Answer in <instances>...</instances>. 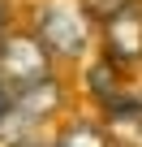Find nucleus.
<instances>
[{
	"label": "nucleus",
	"mask_w": 142,
	"mask_h": 147,
	"mask_svg": "<svg viewBox=\"0 0 142 147\" xmlns=\"http://www.w3.org/2000/svg\"><path fill=\"white\" fill-rule=\"evenodd\" d=\"M35 39L52 52V61H73L91 43V9L82 0H43L35 13Z\"/></svg>",
	"instance_id": "obj_1"
},
{
	"label": "nucleus",
	"mask_w": 142,
	"mask_h": 147,
	"mask_svg": "<svg viewBox=\"0 0 142 147\" xmlns=\"http://www.w3.org/2000/svg\"><path fill=\"white\" fill-rule=\"evenodd\" d=\"M5 30H9V13H5V0H0V39H5Z\"/></svg>",
	"instance_id": "obj_10"
},
{
	"label": "nucleus",
	"mask_w": 142,
	"mask_h": 147,
	"mask_svg": "<svg viewBox=\"0 0 142 147\" xmlns=\"http://www.w3.org/2000/svg\"><path fill=\"white\" fill-rule=\"evenodd\" d=\"M52 147H112V138H108L103 125H95V121H69V125L52 138Z\"/></svg>",
	"instance_id": "obj_7"
},
{
	"label": "nucleus",
	"mask_w": 142,
	"mask_h": 147,
	"mask_svg": "<svg viewBox=\"0 0 142 147\" xmlns=\"http://www.w3.org/2000/svg\"><path fill=\"white\" fill-rule=\"evenodd\" d=\"M103 134L116 147H142V100L121 91L112 104H103Z\"/></svg>",
	"instance_id": "obj_4"
},
{
	"label": "nucleus",
	"mask_w": 142,
	"mask_h": 147,
	"mask_svg": "<svg viewBox=\"0 0 142 147\" xmlns=\"http://www.w3.org/2000/svg\"><path fill=\"white\" fill-rule=\"evenodd\" d=\"M103 56L116 65L142 61V0H121L103 13Z\"/></svg>",
	"instance_id": "obj_3"
},
{
	"label": "nucleus",
	"mask_w": 142,
	"mask_h": 147,
	"mask_svg": "<svg viewBox=\"0 0 142 147\" xmlns=\"http://www.w3.org/2000/svg\"><path fill=\"white\" fill-rule=\"evenodd\" d=\"M86 91L95 95V104L103 108V104H112L116 95H121V65L116 61H108V56H99L91 69H86Z\"/></svg>",
	"instance_id": "obj_6"
},
{
	"label": "nucleus",
	"mask_w": 142,
	"mask_h": 147,
	"mask_svg": "<svg viewBox=\"0 0 142 147\" xmlns=\"http://www.w3.org/2000/svg\"><path fill=\"white\" fill-rule=\"evenodd\" d=\"M65 104V91H60V82L56 78H47V82H39V87H26V91H17L13 95V108L22 113V117H30L35 125H43L47 117H56V108Z\"/></svg>",
	"instance_id": "obj_5"
},
{
	"label": "nucleus",
	"mask_w": 142,
	"mask_h": 147,
	"mask_svg": "<svg viewBox=\"0 0 142 147\" xmlns=\"http://www.w3.org/2000/svg\"><path fill=\"white\" fill-rule=\"evenodd\" d=\"M0 78L9 82L13 95L52 78V52L35 39V30H5V39H0Z\"/></svg>",
	"instance_id": "obj_2"
},
{
	"label": "nucleus",
	"mask_w": 142,
	"mask_h": 147,
	"mask_svg": "<svg viewBox=\"0 0 142 147\" xmlns=\"http://www.w3.org/2000/svg\"><path fill=\"white\" fill-rule=\"evenodd\" d=\"M82 5H86V9H91V18H95V13H99V18H103V13H108V9H116V5H121V0H82Z\"/></svg>",
	"instance_id": "obj_8"
},
{
	"label": "nucleus",
	"mask_w": 142,
	"mask_h": 147,
	"mask_svg": "<svg viewBox=\"0 0 142 147\" xmlns=\"http://www.w3.org/2000/svg\"><path fill=\"white\" fill-rule=\"evenodd\" d=\"M9 108H13V91H9V82H5V78H0V117H5Z\"/></svg>",
	"instance_id": "obj_9"
}]
</instances>
